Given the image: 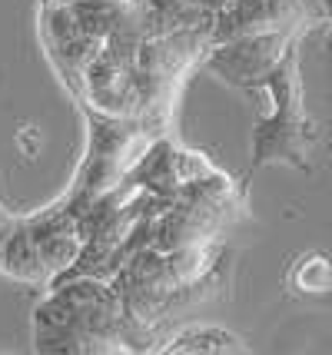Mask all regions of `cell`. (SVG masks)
Returning <instances> with one entry per match:
<instances>
[{"mask_svg": "<svg viewBox=\"0 0 332 355\" xmlns=\"http://www.w3.org/2000/svg\"><path fill=\"white\" fill-rule=\"evenodd\" d=\"M70 14L77 17L80 31L96 40H110L116 31H123L137 17L133 0H64Z\"/></svg>", "mask_w": 332, "mask_h": 355, "instance_id": "cell-5", "label": "cell"}, {"mask_svg": "<svg viewBox=\"0 0 332 355\" xmlns=\"http://www.w3.org/2000/svg\"><path fill=\"white\" fill-rule=\"evenodd\" d=\"M157 352H246V345L216 325H193L176 332L166 345H159Z\"/></svg>", "mask_w": 332, "mask_h": 355, "instance_id": "cell-6", "label": "cell"}, {"mask_svg": "<svg viewBox=\"0 0 332 355\" xmlns=\"http://www.w3.org/2000/svg\"><path fill=\"white\" fill-rule=\"evenodd\" d=\"M322 50H326V63H329V70H332V20H329V27H326V37H322Z\"/></svg>", "mask_w": 332, "mask_h": 355, "instance_id": "cell-8", "label": "cell"}, {"mask_svg": "<svg viewBox=\"0 0 332 355\" xmlns=\"http://www.w3.org/2000/svg\"><path fill=\"white\" fill-rule=\"evenodd\" d=\"M269 110L256 123L253 137V166L263 163H292L306 166V156L316 146V126L302 110L299 67H296V44L289 46L283 60L266 80Z\"/></svg>", "mask_w": 332, "mask_h": 355, "instance_id": "cell-1", "label": "cell"}, {"mask_svg": "<svg viewBox=\"0 0 332 355\" xmlns=\"http://www.w3.org/2000/svg\"><path fill=\"white\" fill-rule=\"evenodd\" d=\"M40 3H47V0H40Z\"/></svg>", "mask_w": 332, "mask_h": 355, "instance_id": "cell-11", "label": "cell"}, {"mask_svg": "<svg viewBox=\"0 0 332 355\" xmlns=\"http://www.w3.org/2000/svg\"><path fill=\"white\" fill-rule=\"evenodd\" d=\"M296 44V31H256L233 40L213 44L206 53V67L233 83L243 93H263L276 63Z\"/></svg>", "mask_w": 332, "mask_h": 355, "instance_id": "cell-2", "label": "cell"}, {"mask_svg": "<svg viewBox=\"0 0 332 355\" xmlns=\"http://www.w3.org/2000/svg\"><path fill=\"white\" fill-rule=\"evenodd\" d=\"M316 3H319V14L332 20V0H316Z\"/></svg>", "mask_w": 332, "mask_h": 355, "instance_id": "cell-10", "label": "cell"}, {"mask_svg": "<svg viewBox=\"0 0 332 355\" xmlns=\"http://www.w3.org/2000/svg\"><path fill=\"white\" fill-rule=\"evenodd\" d=\"M27 226H30V236H33V243H37L40 259L47 266L50 282L60 279L67 269L80 259L83 243H87V236L80 230L77 216L60 202V206H53V209L40 213V216H30Z\"/></svg>", "mask_w": 332, "mask_h": 355, "instance_id": "cell-3", "label": "cell"}, {"mask_svg": "<svg viewBox=\"0 0 332 355\" xmlns=\"http://www.w3.org/2000/svg\"><path fill=\"white\" fill-rule=\"evenodd\" d=\"M292 282L299 293H329L332 289V263L322 252H309L302 256L296 269H292Z\"/></svg>", "mask_w": 332, "mask_h": 355, "instance_id": "cell-7", "label": "cell"}, {"mask_svg": "<svg viewBox=\"0 0 332 355\" xmlns=\"http://www.w3.org/2000/svg\"><path fill=\"white\" fill-rule=\"evenodd\" d=\"M0 269L7 276L20 279V282H37V286L50 282V272L44 259H40V252H37V243H33L27 219L14 223L7 230V236H3V243H0Z\"/></svg>", "mask_w": 332, "mask_h": 355, "instance_id": "cell-4", "label": "cell"}, {"mask_svg": "<svg viewBox=\"0 0 332 355\" xmlns=\"http://www.w3.org/2000/svg\"><path fill=\"white\" fill-rule=\"evenodd\" d=\"M200 3H203V7L209 10V14H216V10H222V7H226L229 0H200Z\"/></svg>", "mask_w": 332, "mask_h": 355, "instance_id": "cell-9", "label": "cell"}]
</instances>
